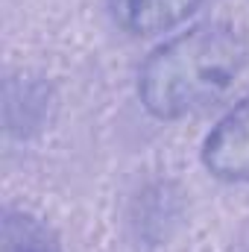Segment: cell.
Instances as JSON below:
<instances>
[{
	"label": "cell",
	"mask_w": 249,
	"mask_h": 252,
	"mask_svg": "<svg viewBox=\"0 0 249 252\" xmlns=\"http://www.w3.org/2000/svg\"><path fill=\"white\" fill-rule=\"evenodd\" d=\"M249 59L244 32L229 21H199L164 38L138 67L135 91L156 121H182L217 103Z\"/></svg>",
	"instance_id": "6da1fadb"
},
{
	"label": "cell",
	"mask_w": 249,
	"mask_h": 252,
	"mask_svg": "<svg viewBox=\"0 0 249 252\" xmlns=\"http://www.w3.org/2000/svg\"><path fill=\"white\" fill-rule=\"evenodd\" d=\"M199 161L220 182H249V94L238 100L202 138Z\"/></svg>",
	"instance_id": "7a4b0ae2"
},
{
	"label": "cell",
	"mask_w": 249,
	"mask_h": 252,
	"mask_svg": "<svg viewBox=\"0 0 249 252\" xmlns=\"http://www.w3.org/2000/svg\"><path fill=\"white\" fill-rule=\"evenodd\" d=\"M53 85L44 76L12 73L3 85V124L9 138H32L53 118Z\"/></svg>",
	"instance_id": "3957f363"
},
{
	"label": "cell",
	"mask_w": 249,
	"mask_h": 252,
	"mask_svg": "<svg viewBox=\"0 0 249 252\" xmlns=\"http://www.w3.org/2000/svg\"><path fill=\"white\" fill-rule=\"evenodd\" d=\"M202 0H106L115 27L132 38H153L182 27Z\"/></svg>",
	"instance_id": "277c9868"
},
{
	"label": "cell",
	"mask_w": 249,
	"mask_h": 252,
	"mask_svg": "<svg viewBox=\"0 0 249 252\" xmlns=\"http://www.w3.org/2000/svg\"><path fill=\"white\" fill-rule=\"evenodd\" d=\"M0 252H64V247L44 217L6 205L0 214Z\"/></svg>",
	"instance_id": "5b68a950"
}]
</instances>
